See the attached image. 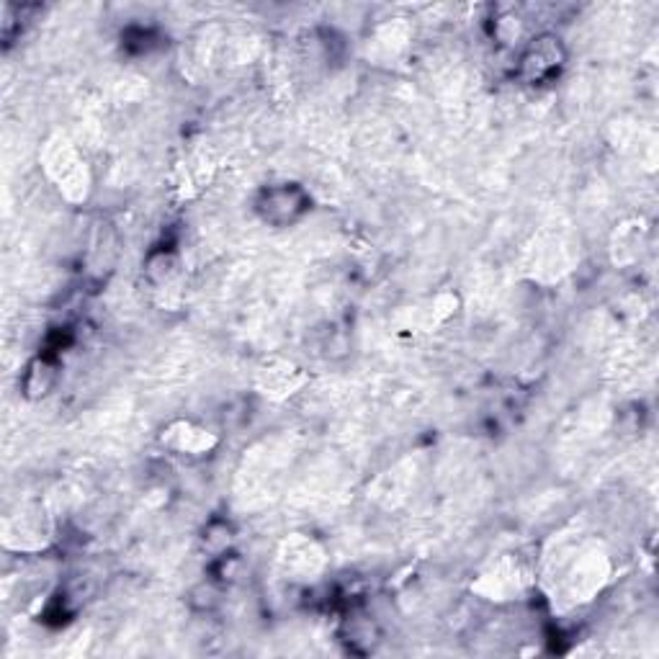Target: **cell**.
Returning <instances> with one entry per match:
<instances>
[{
	"label": "cell",
	"mask_w": 659,
	"mask_h": 659,
	"mask_svg": "<svg viewBox=\"0 0 659 659\" xmlns=\"http://www.w3.org/2000/svg\"><path fill=\"white\" fill-rule=\"evenodd\" d=\"M57 379H60V364L52 353H39L32 364L26 366L24 374V394L28 400H41L52 392Z\"/></svg>",
	"instance_id": "obj_3"
},
{
	"label": "cell",
	"mask_w": 659,
	"mask_h": 659,
	"mask_svg": "<svg viewBox=\"0 0 659 659\" xmlns=\"http://www.w3.org/2000/svg\"><path fill=\"white\" fill-rule=\"evenodd\" d=\"M255 211L268 224L286 227L300 222L309 211V194L296 183H279V186H268L260 191Z\"/></svg>",
	"instance_id": "obj_1"
},
{
	"label": "cell",
	"mask_w": 659,
	"mask_h": 659,
	"mask_svg": "<svg viewBox=\"0 0 659 659\" xmlns=\"http://www.w3.org/2000/svg\"><path fill=\"white\" fill-rule=\"evenodd\" d=\"M230 544H232L230 523H224V521L209 523L207 530H204V547H207L211 554L222 557V554H227V549H230Z\"/></svg>",
	"instance_id": "obj_4"
},
{
	"label": "cell",
	"mask_w": 659,
	"mask_h": 659,
	"mask_svg": "<svg viewBox=\"0 0 659 659\" xmlns=\"http://www.w3.org/2000/svg\"><path fill=\"white\" fill-rule=\"evenodd\" d=\"M566 54L562 47V39L554 34H541V37L530 39L526 52L521 57V77L526 83H547L549 77L559 73L564 65Z\"/></svg>",
	"instance_id": "obj_2"
}]
</instances>
